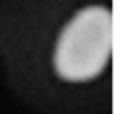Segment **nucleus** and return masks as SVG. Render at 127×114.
<instances>
[{"mask_svg": "<svg viewBox=\"0 0 127 114\" xmlns=\"http://www.w3.org/2000/svg\"><path fill=\"white\" fill-rule=\"evenodd\" d=\"M12 85L41 114H101L111 106V0H17L1 29Z\"/></svg>", "mask_w": 127, "mask_h": 114, "instance_id": "1", "label": "nucleus"}]
</instances>
